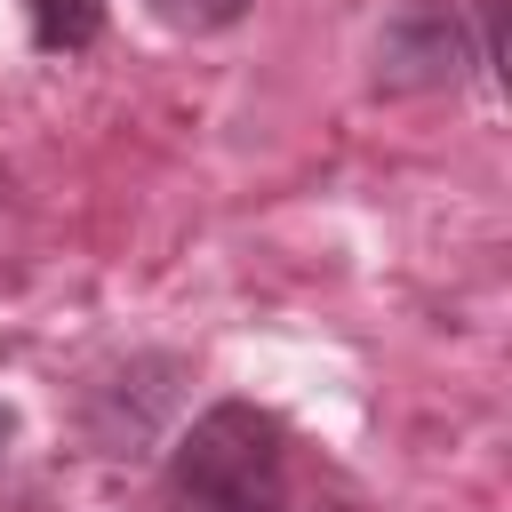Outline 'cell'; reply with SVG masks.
I'll return each mask as SVG.
<instances>
[{
	"label": "cell",
	"instance_id": "obj_1",
	"mask_svg": "<svg viewBox=\"0 0 512 512\" xmlns=\"http://www.w3.org/2000/svg\"><path fill=\"white\" fill-rule=\"evenodd\" d=\"M168 488L184 512H288V440L264 408L216 400L176 440Z\"/></svg>",
	"mask_w": 512,
	"mask_h": 512
},
{
	"label": "cell",
	"instance_id": "obj_2",
	"mask_svg": "<svg viewBox=\"0 0 512 512\" xmlns=\"http://www.w3.org/2000/svg\"><path fill=\"white\" fill-rule=\"evenodd\" d=\"M456 72H464L456 16L440 0H408L376 40V88H448Z\"/></svg>",
	"mask_w": 512,
	"mask_h": 512
},
{
	"label": "cell",
	"instance_id": "obj_3",
	"mask_svg": "<svg viewBox=\"0 0 512 512\" xmlns=\"http://www.w3.org/2000/svg\"><path fill=\"white\" fill-rule=\"evenodd\" d=\"M40 48H88L104 32V0H24Z\"/></svg>",
	"mask_w": 512,
	"mask_h": 512
},
{
	"label": "cell",
	"instance_id": "obj_4",
	"mask_svg": "<svg viewBox=\"0 0 512 512\" xmlns=\"http://www.w3.org/2000/svg\"><path fill=\"white\" fill-rule=\"evenodd\" d=\"M168 32H224V24H240L248 16V0H144Z\"/></svg>",
	"mask_w": 512,
	"mask_h": 512
},
{
	"label": "cell",
	"instance_id": "obj_5",
	"mask_svg": "<svg viewBox=\"0 0 512 512\" xmlns=\"http://www.w3.org/2000/svg\"><path fill=\"white\" fill-rule=\"evenodd\" d=\"M8 440H16V416H8V408H0V456H8Z\"/></svg>",
	"mask_w": 512,
	"mask_h": 512
},
{
	"label": "cell",
	"instance_id": "obj_6",
	"mask_svg": "<svg viewBox=\"0 0 512 512\" xmlns=\"http://www.w3.org/2000/svg\"><path fill=\"white\" fill-rule=\"evenodd\" d=\"M0 208H8V168H0Z\"/></svg>",
	"mask_w": 512,
	"mask_h": 512
}]
</instances>
